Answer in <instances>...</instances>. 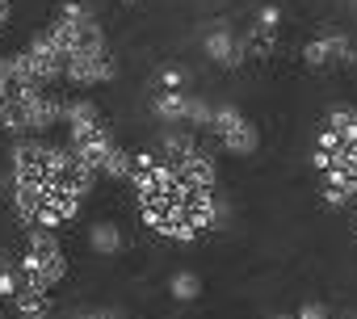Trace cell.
<instances>
[{
  "label": "cell",
  "mask_w": 357,
  "mask_h": 319,
  "mask_svg": "<svg viewBox=\"0 0 357 319\" xmlns=\"http://www.w3.org/2000/svg\"><path fill=\"white\" fill-rule=\"evenodd\" d=\"M63 118V101L47 88V84H5L0 97V126L9 134H43L51 126H59Z\"/></svg>",
  "instance_id": "cell-1"
},
{
  "label": "cell",
  "mask_w": 357,
  "mask_h": 319,
  "mask_svg": "<svg viewBox=\"0 0 357 319\" xmlns=\"http://www.w3.org/2000/svg\"><path fill=\"white\" fill-rule=\"evenodd\" d=\"M17 269H22L26 281H38V286H55V281H63V273H68V256H63V248H59V240H55L51 227H30V235H26V252L17 256Z\"/></svg>",
  "instance_id": "cell-2"
},
{
  "label": "cell",
  "mask_w": 357,
  "mask_h": 319,
  "mask_svg": "<svg viewBox=\"0 0 357 319\" xmlns=\"http://www.w3.org/2000/svg\"><path fill=\"white\" fill-rule=\"evenodd\" d=\"M118 76V55L105 47H93V51H76L63 59V80L76 84V88H93V84H109Z\"/></svg>",
  "instance_id": "cell-3"
},
{
  "label": "cell",
  "mask_w": 357,
  "mask_h": 319,
  "mask_svg": "<svg viewBox=\"0 0 357 319\" xmlns=\"http://www.w3.org/2000/svg\"><path fill=\"white\" fill-rule=\"evenodd\" d=\"M219 143H223V151H231V155H252L257 151V143H261V134H257V126L236 109V105H215V114H211V126H206Z\"/></svg>",
  "instance_id": "cell-4"
},
{
  "label": "cell",
  "mask_w": 357,
  "mask_h": 319,
  "mask_svg": "<svg viewBox=\"0 0 357 319\" xmlns=\"http://www.w3.org/2000/svg\"><path fill=\"white\" fill-rule=\"evenodd\" d=\"M353 59H357V47H353V38L340 34V30H324V34H315V38L303 47V63H307L311 72H324V68H349Z\"/></svg>",
  "instance_id": "cell-5"
},
{
  "label": "cell",
  "mask_w": 357,
  "mask_h": 319,
  "mask_svg": "<svg viewBox=\"0 0 357 319\" xmlns=\"http://www.w3.org/2000/svg\"><path fill=\"white\" fill-rule=\"evenodd\" d=\"M278 30H282V9H278V5H265V9L257 13V22L248 26V34H240L244 59H269L273 47H278Z\"/></svg>",
  "instance_id": "cell-6"
},
{
  "label": "cell",
  "mask_w": 357,
  "mask_h": 319,
  "mask_svg": "<svg viewBox=\"0 0 357 319\" xmlns=\"http://www.w3.org/2000/svg\"><path fill=\"white\" fill-rule=\"evenodd\" d=\"M172 164V177H176V185H194V189H215V181H219V173H215V160L202 151V147H194L190 155H181V160H168Z\"/></svg>",
  "instance_id": "cell-7"
},
{
  "label": "cell",
  "mask_w": 357,
  "mask_h": 319,
  "mask_svg": "<svg viewBox=\"0 0 357 319\" xmlns=\"http://www.w3.org/2000/svg\"><path fill=\"white\" fill-rule=\"evenodd\" d=\"M202 51L219 68H240L244 63V42H240V34L231 26H211L206 38H202Z\"/></svg>",
  "instance_id": "cell-8"
},
{
  "label": "cell",
  "mask_w": 357,
  "mask_h": 319,
  "mask_svg": "<svg viewBox=\"0 0 357 319\" xmlns=\"http://www.w3.org/2000/svg\"><path fill=\"white\" fill-rule=\"evenodd\" d=\"M13 306H17V315H26V319H47L51 311H55V298H51V286H38V281H26L22 277V286L13 290V298H9Z\"/></svg>",
  "instance_id": "cell-9"
},
{
  "label": "cell",
  "mask_w": 357,
  "mask_h": 319,
  "mask_svg": "<svg viewBox=\"0 0 357 319\" xmlns=\"http://www.w3.org/2000/svg\"><path fill=\"white\" fill-rule=\"evenodd\" d=\"M190 88H160L155 97H151V114L160 118V122H168V126H185V118H190Z\"/></svg>",
  "instance_id": "cell-10"
},
{
  "label": "cell",
  "mask_w": 357,
  "mask_h": 319,
  "mask_svg": "<svg viewBox=\"0 0 357 319\" xmlns=\"http://www.w3.org/2000/svg\"><path fill=\"white\" fill-rule=\"evenodd\" d=\"M194 147H198V139H194L185 126H168V130L160 134V147H155V151H160L164 160H181V155H190Z\"/></svg>",
  "instance_id": "cell-11"
},
{
  "label": "cell",
  "mask_w": 357,
  "mask_h": 319,
  "mask_svg": "<svg viewBox=\"0 0 357 319\" xmlns=\"http://www.w3.org/2000/svg\"><path fill=\"white\" fill-rule=\"evenodd\" d=\"M89 244H93L97 256H118V252H122V231H118L114 223H93Z\"/></svg>",
  "instance_id": "cell-12"
},
{
  "label": "cell",
  "mask_w": 357,
  "mask_h": 319,
  "mask_svg": "<svg viewBox=\"0 0 357 319\" xmlns=\"http://www.w3.org/2000/svg\"><path fill=\"white\" fill-rule=\"evenodd\" d=\"M130 169H135V151H126V147L114 143L109 155H105V164H101V177H109V181H126Z\"/></svg>",
  "instance_id": "cell-13"
},
{
  "label": "cell",
  "mask_w": 357,
  "mask_h": 319,
  "mask_svg": "<svg viewBox=\"0 0 357 319\" xmlns=\"http://www.w3.org/2000/svg\"><path fill=\"white\" fill-rule=\"evenodd\" d=\"M168 290H172L176 302H198V294H202V277H198L194 269H181V273H172Z\"/></svg>",
  "instance_id": "cell-14"
},
{
  "label": "cell",
  "mask_w": 357,
  "mask_h": 319,
  "mask_svg": "<svg viewBox=\"0 0 357 319\" xmlns=\"http://www.w3.org/2000/svg\"><path fill=\"white\" fill-rule=\"evenodd\" d=\"M211 114H215V105H211L206 97H190V118H185V126H211Z\"/></svg>",
  "instance_id": "cell-15"
},
{
  "label": "cell",
  "mask_w": 357,
  "mask_h": 319,
  "mask_svg": "<svg viewBox=\"0 0 357 319\" xmlns=\"http://www.w3.org/2000/svg\"><path fill=\"white\" fill-rule=\"evenodd\" d=\"M190 84V72L185 68H164L160 72V88H185Z\"/></svg>",
  "instance_id": "cell-16"
},
{
  "label": "cell",
  "mask_w": 357,
  "mask_h": 319,
  "mask_svg": "<svg viewBox=\"0 0 357 319\" xmlns=\"http://www.w3.org/2000/svg\"><path fill=\"white\" fill-rule=\"evenodd\" d=\"M22 286V269H9V273H0V298H13V290Z\"/></svg>",
  "instance_id": "cell-17"
},
{
  "label": "cell",
  "mask_w": 357,
  "mask_h": 319,
  "mask_svg": "<svg viewBox=\"0 0 357 319\" xmlns=\"http://www.w3.org/2000/svg\"><path fill=\"white\" fill-rule=\"evenodd\" d=\"M294 319H332V315H328V306H324V302H303Z\"/></svg>",
  "instance_id": "cell-18"
},
{
  "label": "cell",
  "mask_w": 357,
  "mask_h": 319,
  "mask_svg": "<svg viewBox=\"0 0 357 319\" xmlns=\"http://www.w3.org/2000/svg\"><path fill=\"white\" fill-rule=\"evenodd\" d=\"M324 202H328V206H349L353 198H349L344 189H332V185H324Z\"/></svg>",
  "instance_id": "cell-19"
},
{
  "label": "cell",
  "mask_w": 357,
  "mask_h": 319,
  "mask_svg": "<svg viewBox=\"0 0 357 319\" xmlns=\"http://www.w3.org/2000/svg\"><path fill=\"white\" fill-rule=\"evenodd\" d=\"M9 269H17V256L9 248H0V273H9Z\"/></svg>",
  "instance_id": "cell-20"
},
{
  "label": "cell",
  "mask_w": 357,
  "mask_h": 319,
  "mask_svg": "<svg viewBox=\"0 0 357 319\" xmlns=\"http://www.w3.org/2000/svg\"><path fill=\"white\" fill-rule=\"evenodd\" d=\"M9 185H13V181H9L5 173H0V202H5V198H9Z\"/></svg>",
  "instance_id": "cell-21"
},
{
  "label": "cell",
  "mask_w": 357,
  "mask_h": 319,
  "mask_svg": "<svg viewBox=\"0 0 357 319\" xmlns=\"http://www.w3.org/2000/svg\"><path fill=\"white\" fill-rule=\"evenodd\" d=\"M93 319H126V315H122V311H97Z\"/></svg>",
  "instance_id": "cell-22"
},
{
  "label": "cell",
  "mask_w": 357,
  "mask_h": 319,
  "mask_svg": "<svg viewBox=\"0 0 357 319\" xmlns=\"http://www.w3.org/2000/svg\"><path fill=\"white\" fill-rule=\"evenodd\" d=\"M5 22H9V0H0V30H5Z\"/></svg>",
  "instance_id": "cell-23"
},
{
  "label": "cell",
  "mask_w": 357,
  "mask_h": 319,
  "mask_svg": "<svg viewBox=\"0 0 357 319\" xmlns=\"http://www.w3.org/2000/svg\"><path fill=\"white\" fill-rule=\"evenodd\" d=\"M118 5H139V0H118Z\"/></svg>",
  "instance_id": "cell-24"
},
{
  "label": "cell",
  "mask_w": 357,
  "mask_h": 319,
  "mask_svg": "<svg viewBox=\"0 0 357 319\" xmlns=\"http://www.w3.org/2000/svg\"><path fill=\"white\" fill-rule=\"evenodd\" d=\"M273 319H294V315H273Z\"/></svg>",
  "instance_id": "cell-25"
},
{
  "label": "cell",
  "mask_w": 357,
  "mask_h": 319,
  "mask_svg": "<svg viewBox=\"0 0 357 319\" xmlns=\"http://www.w3.org/2000/svg\"><path fill=\"white\" fill-rule=\"evenodd\" d=\"M353 235H357V219H353Z\"/></svg>",
  "instance_id": "cell-26"
},
{
  "label": "cell",
  "mask_w": 357,
  "mask_h": 319,
  "mask_svg": "<svg viewBox=\"0 0 357 319\" xmlns=\"http://www.w3.org/2000/svg\"><path fill=\"white\" fill-rule=\"evenodd\" d=\"M17 319H26V315H17Z\"/></svg>",
  "instance_id": "cell-27"
}]
</instances>
